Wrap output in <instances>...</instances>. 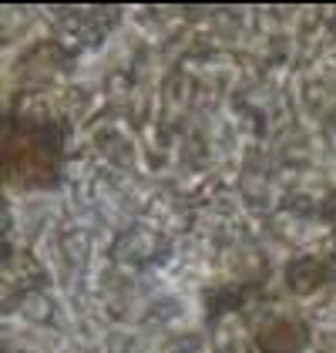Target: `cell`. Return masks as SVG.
Segmentation results:
<instances>
[{
	"mask_svg": "<svg viewBox=\"0 0 336 353\" xmlns=\"http://www.w3.org/2000/svg\"><path fill=\"white\" fill-rule=\"evenodd\" d=\"M61 162V128L51 118L7 114L3 132V168L21 189H48L54 182V165Z\"/></svg>",
	"mask_w": 336,
	"mask_h": 353,
	"instance_id": "1",
	"label": "cell"
}]
</instances>
